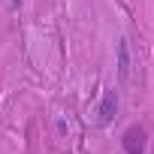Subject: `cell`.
<instances>
[{
	"label": "cell",
	"mask_w": 154,
	"mask_h": 154,
	"mask_svg": "<svg viewBox=\"0 0 154 154\" xmlns=\"http://www.w3.org/2000/svg\"><path fill=\"white\" fill-rule=\"evenodd\" d=\"M121 145H124L127 154H145V130L142 127H127Z\"/></svg>",
	"instance_id": "2"
},
{
	"label": "cell",
	"mask_w": 154,
	"mask_h": 154,
	"mask_svg": "<svg viewBox=\"0 0 154 154\" xmlns=\"http://www.w3.org/2000/svg\"><path fill=\"white\" fill-rule=\"evenodd\" d=\"M115 112H118V94L115 91H106L103 94V100H100V109H97V124L100 127H109L112 124V118H115Z\"/></svg>",
	"instance_id": "1"
},
{
	"label": "cell",
	"mask_w": 154,
	"mask_h": 154,
	"mask_svg": "<svg viewBox=\"0 0 154 154\" xmlns=\"http://www.w3.org/2000/svg\"><path fill=\"white\" fill-rule=\"evenodd\" d=\"M118 79L130 82V45H127V39L118 42Z\"/></svg>",
	"instance_id": "3"
}]
</instances>
